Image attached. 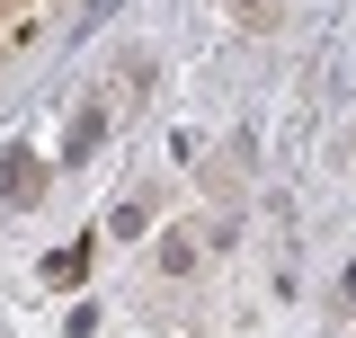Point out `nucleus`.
Listing matches in <instances>:
<instances>
[{
	"mask_svg": "<svg viewBox=\"0 0 356 338\" xmlns=\"http://www.w3.org/2000/svg\"><path fill=\"white\" fill-rule=\"evenodd\" d=\"M348 303H356V267H348Z\"/></svg>",
	"mask_w": 356,
	"mask_h": 338,
	"instance_id": "nucleus-3",
	"label": "nucleus"
},
{
	"mask_svg": "<svg viewBox=\"0 0 356 338\" xmlns=\"http://www.w3.org/2000/svg\"><path fill=\"white\" fill-rule=\"evenodd\" d=\"M0 9H27V0H0Z\"/></svg>",
	"mask_w": 356,
	"mask_h": 338,
	"instance_id": "nucleus-4",
	"label": "nucleus"
},
{
	"mask_svg": "<svg viewBox=\"0 0 356 338\" xmlns=\"http://www.w3.org/2000/svg\"><path fill=\"white\" fill-rule=\"evenodd\" d=\"M161 267H170V276H187V267H196V241H187V232H170V241H161Z\"/></svg>",
	"mask_w": 356,
	"mask_h": 338,
	"instance_id": "nucleus-1",
	"label": "nucleus"
},
{
	"mask_svg": "<svg viewBox=\"0 0 356 338\" xmlns=\"http://www.w3.org/2000/svg\"><path fill=\"white\" fill-rule=\"evenodd\" d=\"M232 18L241 27H276V0H232Z\"/></svg>",
	"mask_w": 356,
	"mask_h": 338,
	"instance_id": "nucleus-2",
	"label": "nucleus"
}]
</instances>
